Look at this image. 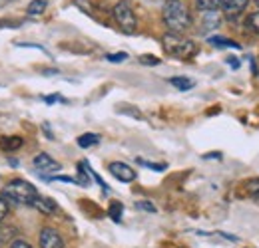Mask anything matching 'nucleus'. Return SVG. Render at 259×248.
<instances>
[{"instance_id":"obj_5","label":"nucleus","mask_w":259,"mask_h":248,"mask_svg":"<svg viewBox=\"0 0 259 248\" xmlns=\"http://www.w3.org/2000/svg\"><path fill=\"white\" fill-rule=\"evenodd\" d=\"M110 173L118 179V181H122V183H132L134 179H136V171L126 165V163H120V161H114V163H110Z\"/></svg>"},{"instance_id":"obj_12","label":"nucleus","mask_w":259,"mask_h":248,"mask_svg":"<svg viewBox=\"0 0 259 248\" xmlns=\"http://www.w3.org/2000/svg\"><path fill=\"white\" fill-rule=\"evenodd\" d=\"M100 143V135L96 133H84V135H80L78 137V145L82 147V149H88V147H94Z\"/></svg>"},{"instance_id":"obj_3","label":"nucleus","mask_w":259,"mask_h":248,"mask_svg":"<svg viewBox=\"0 0 259 248\" xmlns=\"http://www.w3.org/2000/svg\"><path fill=\"white\" fill-rule=\"evenodd\" d=\"M162 44H163V50L169 56H174V58H190V56H194L195 52H197V46H195L192 40L184 38L182 34L167 32L162 38Z\"/></svg>"},{"instance_id":"obj_13","label":"nucleus","mask_w":259,"mask_h":248,"mask_svg":"<svg viewBox=\"0 0 259 248\" xmlns=\"http://www.w3.org/2000/svg\"><path fill=\"white\" fill-rule=\"evenodd\" d=\"M222 22V18L218 16V12H205V18H203V28L201 32L205 30H211V28H218Z\"/></svg>"},{"instance_id":"obj_2","label":"nucleus","mask_w":259,"mask_h":248,"mask_svg":"<svg viewBox=\"0 0 259 248\" xmlns=\"http://www.w3.org/2000/svg\"><path fill=\"white\" fill-rule=\"evenodd\" d=\"M2 195H4L6 199L14 201V203L30 205V207L36 203V199L40 197V195H38V191H36V187L30 185L28 181H20V179L10 181L8 185L2 189Z\"/></svg>"},{"instance_id":"obj_29","label":"nucleus","mask_w":259,"mask_h":248,"mask_svg":"<svg viewBox=\"0 0 259 248\" xmlns=\"http://www.w3.org/2000/svg\"><path fill=\"white\" fill-rule=\"evenodd\" d=\"M255 2H257V4H259V0H255Z\"/></svg>"},{"instance_id":"obj_25","label":"nucleus","mask_w":259,"mask_h":248,"mask_svg":"<svg viewBox=\"0 0 259 248\" xmlns=\"http://www.w3.org/2000/svg\"><path fill=\"white\" fill-rule=\"evenodd\" d=\"M10 248H32L28 242H24V240H14L12 244H10Z\"/></svg>"},{"instance_id":"obj_15","label":"nucleus","mask_w":259,"mask_h":248,"mask_svg":"<svg viewBox=\"0 0 259 248\" xmlns=\"http://www.w3.org/2000/svg\"><path fill=\"white\" fill-rule=\"evenodd\" d=\"M46 6H48L46 0H32V2L26 6V12H28L30 16H38V14H42V12L46 10Z\"/></svg>"},{"instance_id":"obj_28","label":"nucleus","mask_w":259,"mask_h":248,"mask_svg":"<svg viewBox=\"0 0 259 248\" xmlns=\"http://www.w3.org/2000/svg\"><path fill=\"white\" fill-rule=\"evenodd\" d=\"M6 2H8V0H0V6H4V4H6Z\"/></svg>"},{"instance_id":"obj_14","label":"nucleus","mask_w":259,"mask_h":248,"mask_svg":"<svg viewBox=\"0 0 259 248\" xmlns=\"http://www.w3.org/2000/svg\"><path fill=\"white\" fill-rule=\"evenodd\" d=\"M169 84H171L174 88L182 90V92H188V90H192V88L195 86L194 80H190V78H171Z\"/></svg>"},{"instance_id":"obj_1","label":"nucleus","mask_w":259,"mask_h":248,"mask_svg":"<svg viewBox=\"0 0 259 248\" xmlns=\"http://www.w3.org/2000/svg\"><path fill=\"white\" fill-rule=\"evenodd\" d=\"M162 18L171 34H182L190 30L192 26V14L182 0H165L162 8Z\"/></svg>"},{"instance_id":"obj_23","label":"nucleus","mask_w":259,"mask_h":248,"mask_svg":"<svg viewBox=\"0 0 259 248\" xmlns=\"http://www.w3.org/2000/svg\"><path fill=\"white\" fill-rule=\"evenodd\" d=\"M247 191H249V195H251L253 199H259V181H251V183L247 185Z\"/></svg>"},{"instance_id":"obj_19","label":"nucleus","mask_w":259,"mask_h":248,"mask_svg":"<svg viewBox=\"0 0 259 248\" xmlns=\"http://www.w3.org/2000/svg\"><path fill=\"white\" fill-rule=\"evenodd\" d=\"M106 60L112 64H120V62H126L128 60V54L126 52H116V54H108Z\"/></svg>"},{"instance_id":"obj_30","label":"nucleus","mask_w":259,"mask_h":248,"mask_svg":"<svg viewBox=\"0 0 259 248\" xmlns=\"http://www.w3.org/2000/svg\"><path fill=\"white\" fill-rule=\"evenodd\" d=\"M0 240H2V236H0Z\"/></svg>"},{"instance_id":"obj_8","label":"nucleus","mask_w":259,"mask_h":248,"mask_svg":"<svg viewBox=\"0 0 259 248\" xmlns=\"http://www.w3.org/2000/svg\"><path fill=\"white\" fill-rule=\"evenodd\" d=\"M40 246L42 248H64L62 236L54 228H42L40 230Z\"/></svg>"},{"instance_id":"obj_16","label":"nucleus","mask_w":259,"mask_h":248,"mask_svg":"<svg viewBox=\"0 0 259 248\" xmlns=\"http://www.w3.org/2000/svg\"><path fill=\"white\" fill-rule=\"evenodd\" d=\"M209 44H211V46H215V48H239V44H237V42L227 40V38H220V36L209 38Z\"/></svg>"},{"instance_id":"obj_26","label":"nucleus","mask_w":259,"mask_h":248,"mask_svg":"<svg viewBox=\"0 0 259 248\" xmlns=\"http://www.w3.org/2000/svg\"><path fill=\"white\" fill-rule=\"evenodd\" d=\"M60 99H62L60 95H48V97H44L46 103H54V101H60Z\"/></svg>"},{"instance_id":"obj_7","label":"nucleus","mask_w":259,"mask_h":248,"mask_svg":"<svg viewBox=\"0 0 259 248\" xmlns=\"http://www.w3.org/2000/svg\"><path fill=\"white\" fill-rule=\"evenodd\" d=\"M34 167L38 169V173L46 175V173H56L60 169V163L54 161L48 153H38L34 157Z\"/></svg>"},{"instance_id":"obj_4","label":"nucleus","mask_w":259,"mask_h":248,"mask_svg":"<svg viewBox=\"0 0 259 248\" xmlns=\"http://www.w3.org/2000/svg\"><path fill=\"white\" fill-rule=\"evenodd\" d=\"M114 18H116L118 26L126 34H136V30H138V18H136L132 6L126 0H122V2H118L114 6Z\"/></svg>"},{"instance_id":"obj_27","label":"nucleus","mask_w":259,"mask_h":248,"mask_svg":"<svg viewBox=\"0 0 259 248\" xmlns=\"http://www.w3.org/2000/svg\"><path fill=\"white\" fill-rule=\"evenodd\" d=\"M227 64H229L231 68H235V70L239 68V60H235V58H227Z\"/></svg>"},{"instance_id":"obj_24","label":"nucleus","mask_w":259,"mask_h":248,"mask_svg":"<svg viewBox=\"0 0 259 248\" xmlns=\"http://www.w3.org/2000/svg\"><path fill=\"white\" fill-rule=\"evenodd\" d=\"M6 215H8V203L0 197V220H4L6 218Z\"/></svg>"},{"instance_id":"obj_17","label":"nucleus","mask_w":259,"mask_h":248,"mask_svg":"<svg viewBox=\"0 0 259 248\" xmlns=\"http://www.w3.org/2000/svg\"><path fill=\"white\" fill-rule=\"evenodd\" d=\"M122 211H124L122 203L114 201V203L110 205V209H108V215L112 217V220H114V222H120V218H122Z\"/></svg>"},{"instance_id":"obj_11","label":"nucleus","mask_w":259,"mask_h":248,"mask_svg":"<svg viewBox=\"0 0 259 248\" xmlns=\"http://www.w3.org/2000/svg\"><path fill=\"white\" fill-rule=\"evenodd\" d=\"M222 6V0H195V8L199 12H218V8Z\"/></svg>"},{"instance_id":"obj_22","label":"nucleus","mask_w":259,"mask_h":248,"mask_svg":"<svg viewBox=\"0 0 259 248\" xmlns=\"http://www.w3.org/2000/svg\"><path fill=\"white\" fill-rule=\"evenodd\" d=\"M136 209L146 211V213H156V207H154L152 203H148V201H140V203H136Z\"/></svg>"},{"instance_id":"obj_21","label":"nucleus","mask_w":259,"mask_h":248,"mask_svg":"<svg viewBox=\"0 0 259 248\" xmlns=\"http://www.w3.org/2000/svg\"><path fill=\"white\" fill-rule=\"evenodd\" d=\"M140 64H144V66H158V64H160V58L150 56V54H144V56H140Z\"/></svg>"},{"instance_id":"obj_10","label":"nucleus","mask_w":259,"mask_h":248,"mask_svg":"<svg viewBox=\"0 0 259 248\" xmlns=\"http://www.w3.org/2000/svg\"><path fill=\"white\" fill-rule=\"evenodd\" d=\"M32 207H36L38 211H42V213H46V215H50V213L56 211V203H54L52 199H48V197H38Z\"/></svg>"},{"instance_id":"obj_20","label":"nucleus","mask_w":259,"mask_h":248,"mask_svg":"<svg viewBox=\"0 0 259 248\" xmlns=\"http://www.w3.org/2000/svg\"><path fill=\"white\" fill-rule=\"evenodd\" d=\"M247 26H249V30H253L255 34H259V12L251 14V16L247 18Z\"/></svg>"},{"instance_id":"obj_18","label":"nucleus","mask_w":259,"mask_h":248,"mask_svg":"<svg viewBox=\"0 0 259 248\" xmlns=\"http://www.w3.org/2000/svg\"><path fill=\"white\" fill-rule=\"evenodd\" d=\"M138 163H140L142 167H148V169L158 171V173H162V171H165V169H167L163 163H150V161H144V159H138Z\"/></svg>"},{"instance_id":"obj_9","label":"nucleus","mask_w":259,"mask_h":248,"mask_svg":"<svg viewBox=\"0 0 259 248\" xmlns=\"http://www.w3.org/2000/svg\"><path fill=\"white\" fill-rule=\"evenodd\" d=\"M22 137H16V135H12V137H2L0 139V149H4V151H16V149H20L22 147Z\"/></svg>"},{"instance_id":"obj_6","label":"nucleus","mask_w":259,"mask_h":248,"mask_svg":"<svg viewBox=\"0 0 259 248\" xmlns=\"http://www.w3.org/2000/svg\"><path fill=\"white\" fill-rule=\"evenodd\" d=\"M247 2L249 0H222V12L224 16L229 18V20H235L245 8H247Z\"/></svg>"}]
</instances>
